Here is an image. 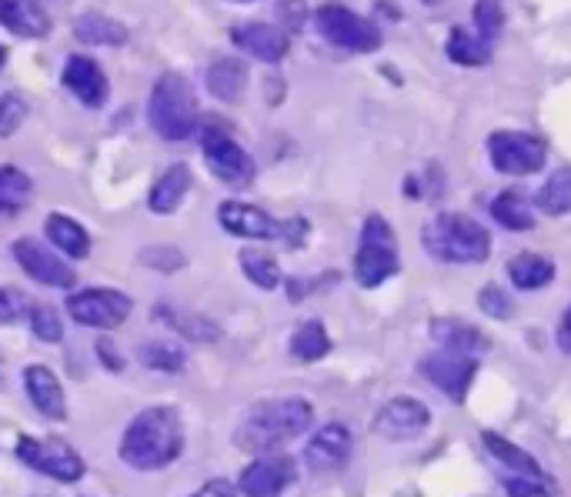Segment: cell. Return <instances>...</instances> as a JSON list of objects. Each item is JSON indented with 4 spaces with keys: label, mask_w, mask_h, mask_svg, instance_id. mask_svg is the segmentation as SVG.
<instances>
[{
    "label": "cell",
    "mask_w": 571,
    "mask_h": 497,
    "mask_svg": "<svg viewBox=\"0 0 571 497\" xmlns=\"http://www.w3.org/2000/svg\"><path fill=\"white\" fill-rule=\"evenodd\" d=\"M30 107L21 94L8 90V94H0V138H11V133L21 130V124L27 120Z\"/></svg>",
    "instance_id": "37"
},
{
    "label": "cell",
    "mask_w": 571,
    "mask_h": 497,
    "mask_svg": "<svg viewBox=\"0 0 571 497\" xmlns=\"http://www.w3.org/2000/svg\"><path fill=\"white\" fill-rule=\"evenodd\" d=\"M141 260H144L148 267H157V270H178V267L185 264L181 251H174V247H148V251L141 254Z\"/></svg>",
    "instance_id": "42"
},
{
    "label": "cell",
    "mask_w": 571,
    "mask_h": 497,
    "mask_svg": "<svg viewBox=\"0 0 571 497\" xmlns=\"http://www.w3.org/2000/svg\"><path fill=\"white\" fill-rule=\"evenodd\" d=\"M448 58L455 64H461V67H485L488 58H492V48H488V40L481 34L474 37V34L455 27L452 37H448Z\"/></svg>",
    "instance_id": "30"
},
{
    "label": "cell",
    "mask_w": 571,
    "mask_h": 497,
    "mask_svg": "<svg viewBox=\"0 0 571 497\" xmlns=\"http://www.w3.org/2000/svg\"><path fill=\"white\" fill-rule=\"evenodd\" d=\"M431 337L445 351H458V354H471V357H478L481 351L488 347L485 334H481L478 328H471V324H465V321H455V318L431 321Z\"/></svg>",
    "instance_id": "22"
},
{
    "label": "cell",
    "mask_w": 571,
    "mask_h": 497,
    "mask_svg": "<svg viewBox=\"0 0 571 497\" xmlns=\"http://www.w3.org/2000/svg\"><path fill=\"white\" fill-rule=\"evenodd\" d=\"M141 365L151 371H164V374H178L185 368V347L174 341H144L141 351Z\"/></svg>",
    "instance_id": "32"
},
{
    "label": "cell",
    "mask_w": 571,
    "mask_h": 497,
    "mask_svg": "<svg viewBox=\"0 0 571 497\" xmlns=\"http://www.w3.org/2000/svg\"><path fill=\"white\" fill-rule=\"evenodd\" d=\"M185 447V428L174 408H144L120 437V461L135 471H161L178 461Z\"/></svg>",
    "instance_id": "1"
},
{
    "label": "cell",
    "mask_w": 571,
    "mask_h": 497,
    "mask_svg": "<svg viewBox=\"0 0 571 497\" xmlns=\"http://www.w3.org/2000/svg\"><path fill=\"white\" fill-rule=\"evenodd\" d=\"M27 321H30L34 337L43 341V344H58L64 337V324H61V318L54 314V307H48V304H30Z\"/></svg>",
    "instance_id": "35"
},
{
    "label": "cell",
    "mask_w": 571,
    "mask_h": 497,
    "mask_svg": "<svg viewBox=\"0 0 571 497\" xmlns=\"http://www.w3.org/2000/svg\"><path fill=\"white\" fill-rule=\"evenodd\" d=\"M478 307L488 314V318H498V321H505V318H511L515 314V307H511V297L498 288V284H488V288H481V294H478Z\"/></svg>",
    "instance_id": "40"
},
{
    "label": "cell",
    "mask_w": 571,
    "mask_h": 497,
    "mask_svg": "<svg viewBox=\"0 0 571 497\" xmlns=\"http://www.w3.org/2000/svg\"><path fill=\"white\" fill-rule=\"evenodd\" d=\"M188 191H191V170H188L185 164H174V167H167V170L154 180L151 197H148V207H151L154 214H174V211H178V207L185 204Z\"/></svg>",
    "instance_id": "21"
},
{
    "label": "cell",
    "mask_w": 571,
    "mask_h": 497,
    "mask_svg": "<svg viewBox=\"0 0 571 497\" xmlns=\"http://www.w3.org/2000/svg\"><path fill=\"white\" fill-rule=\"evenodd\" d=\"M474 24H478V34L485 40L498 37L502 27H505V14L498 8V0H478V4H474Z\"/></svg>",
    "instance_id": "39"
},
{
    "label": "cell",
    "mask_w": 571,
    "mask_h": 497,
    "mask_svg": "<svg viewBox=\"0 0 571 497\" xmlns=\"http://www.w3.org/2000/svg\"><path fill=\"white\" fill-rule=\"evenodd\" d=\"M558 347H561L564 354H571V307L564 310V318H561V324H558Z\"/></svg>",
    "instance_id": "47"
},
{
    "label": "cell",
    "mask_w": 571,
    "mask_h": 497,
    "mask_svg": "<svg viewBox=\"0 0 571 497\" xmlns=\"http://www.w3.org/2000/svg\"><path fill=\"white\" fill-rule=\"evenodd\" d=\"M151 127L164 141H188L198 127V98L181 74H161L148 101Z\"/></svg>",
    "instance_id": "4"
},
{
    "label": "cell",
    "mask_w": 571,
    "mask_h": 497,
    "mask_svg": "<svg viewBox=\"0 0 571 497\" xmlns=\"http://www.w3.org/2000/svg\"><path fill=\"white\" fill-rule=\"evenodd\" d=\"M14 260L21 264V270L27 278H34L43 288H74L77 275L67 260H61L54 251H48L40 241L21 238L14 241Z\"/></svg>",
    "instance_id": "12"
},
{
    "label": "cell",
    "mask_w": 571,
    "mask_h": 497,
    "mask_svg": "<svg viewBox=\"0 0 571 497\" xmlns=\"http://www.w3.org/2000/svg\"><path fill=\"white\" fill-rule=\"evenodd\" d=\"M231 40L234 48L265 61V64H278L288 58L291 51V37L284 27H275V24H261V21H251V24H238L231 30Z\"/></svg>",
    "instance_id": "16"
},
{
    "label": "cell",
    "mask_w": 571,
    "mask_h": 497,
    "mask_svg": "<svg viewBox=\"0 0 571 497\" xmlns=\"http://www.w3.org/2000/svg\"><path fill=\"white\" fill-rule=\"evenodd\" d=\"M241 270L248 275V281L261 291H275L281 284V267L265 251H241Z\"/></svg>",
    "instance_id": "34"
},
{
    "label": "cell",
    "mask_w": 571,
    "mask_h": 497,
    "mask_svg": "<svg viewBox=\"0 0 571 497\" xmlns=\"http://www.w3.org/2000/svg\"><path fill=\"white\" fill-rule=\"evenodd\" d=\"M318 30L334 48L355 51V54H368L381 48V30L368 17L347 11L344 4H325L318 11Z\"/></svg>",
    "instance_id": "6"
},
{
    "label": "cell",
    "mask_w": 571,
    "mask_h": 497,
    "mask_svg": "<svg viewBox=\"0 0 571 497\" xmlns=\"http://www.w3.org/2000/svg\"><path fill=\"white\" fill-rule=\"evenodd\" d=\"M421 4H434V0H421Z\"/></svg>",
    "instance_id": "49"
},
{
    "label": "cell",
    "mask_w": 571,
    "mask_h": 497,
    "mask_svg": "<svg viewBox=\"0 0 571 497\" xmlns=\"http://www.w3.org/2000/svg\"><path fill=\"white\" fill-rule=\"evenodd\" d=\"M4 64H8V51H4V43H0V71H4Z\"/></svg>",
    "instance_id": "48"
},
{
    "label": "cell",
    "mask_w": 571,
    "mask_h": 497,
    "mask_svg": "<svg viewBox=\"0 0 571 497\" xmlns=\"http://www.w3.org/2000/svg\"><path fill=\"white\" fill-rule=\"evenodd\" d=\"M535 204H538V211L548 214V217H561V214L571 211V167H561V170H555V174L545 180L542 191H538V197H535Z\"/></svg>",
    "instance_id": "31"
},
{
    "label": "cell",
    "mask_w": 571,
    "mask_h": 497,
    "mask_svg": "<svg viewBox=\"0 0 571 497\" xmlns=\"http://www.w3.org/2000/svg\"><path fill=\"white\" fill-rule=\"evenodd\" d=\"M244 84H248V64H241V61L225 58V61L211 64V71H207V87H211V94H214L217 101H225V104L241 101Z\"/></svg>",
    "instance_id": "25"
},
{
    "label": "cell",
    "mask_w": 571,
    "mask_h": 497,
    "mask_svg": "<svg viewBox=\"0 0 571 497\" xmlns=\"http://www.w3.org/2000/svg\"><path fill=\"white\" fill-rule=\"evenodd\" d=\"M297 471L294 461L284 455H261L257 461H251L241 471L238 490L244 497H281L291 484H294Z\"/></svg>",
    "instance_id": "13"
},
{
    "label": "cell",
    "mask_w": 571,
    "mask_h": 497,
    "mask_svg": "<svg viewBox=\"0 0 571 497\" xmlns=\"http://www.w3.org/2000/svg\"><path fill=\"white\" fill-rule=\"evenodd\" d=\"M43 231H48V238L58 251H64L74 260L91 254V238H87V231L67 214H51L48 220H43Z\"/></svg>",
    "instance_id": "24"
},
{
    "label": "cell",
    "mask_w": 571,
    "mask_h": 497,
    "mask_svg": "<svg viewBox=\"0 0 571 497\" xmlns=\"http://www.w3.org/2000/svg\"><path fill=\"white\" fill-rule=\"evenodd\" d=\"M61 80L80 104H87V107H104L107 104L111 84H107V77H104V71L94 58H80V54L67 58Z\"/></svg>",
    "instance_id": "18"
},
{
    "label": "cell",
    "mask_w": 571,
    "mask_h": 497,
    "mask_svg": "<svg viewBox=\"0 0 571 497\" xmlns=\"http://www.w3.org/2000/svg\"><path fill=\"white\" fill-rule=\"evenodd\" d=\"M331 351V337L321 321H304L291 337V354L297 360H321Z\"/></svg>",
    "instance_id": "33"
},
{
    "label": "cell",
    "mask_w": 571,
    "mask_h": 497,
    "mask_svg": "<svg viewBox=\"0 0 571 497\" xmlns=\"http://www.w3.org/2000/svg\"><path fill=\"white\" fill-rule=\"evenodd\" d=\"M191 497H238V490H234V484H228L225 477H214V481L201 484Z\"/></svg>",
    "instance_id": "44"
},
{
    "label": "cell",
    "mask_w": 571,
    "mask_h": 497,
    "mask_svg": "<svg viewBox=\"0 0 571 497\" xmlns=\"http://www.w3.org/2000/svg\"><path fill=\"white\" fill-rule=\"evenodd\" d=\"M492 217L502 224L505 231H532L535 228V214L518 191H505L492 204Z\"/></svg>",
    "instance_id": "29"
},
{
    "label": "cell",
    "mask_w": 571,
    "mask_h": 497,
    "mask_svg": "<svg viewBox=\"0 0 571 497\" xmlns=\"http://www.w3.org/2000/svg\"><path fill=\"white\" fill-rule=\"evenodd\" d=\"M315 421V408L304 397H278L251 408V415L234 431V444L248 455H268L271 447L294 441Z\"/></svg>",
    "instance_id": "2"
},
{
    "label": "cell",
    "mask_w": 571,
    "mask_h": 497,
    "mask_svg": "<svg viewBox=\"0 0 571 497\" xmlns=\"http://www.w3.org/2000/svg\"><path fill=\"white\" fill-rule=\"evenodd\" d=\"M17 458H21L30 471H37V474H43V477H54V481H61V484H74V481L84 477V461H80V455H77V450H74L71 444H64V441L21 437V441H17Z\"/></svg>",
    "instance_id": "8"
},
{
    "label": "cell",
    "mask_w": 571,
    "mask_h": 497,
    "mask_svg": "<svg viewBox=\"0 0 571 497\" xmlns=\"http://www.w3.org/2000/svg\"><path fill=\"white\" fill-rule=\"evenodd\" d=\"M278 17L284 21V30H297L307 17V8L304 0H281L278 4Z\"/></svg>",
    "instance_id": "43"
},
{
    "label": "cell",
    "mask_w": 571,
    "mask_h": 497,
    "mask_svg": "<svg viewBox=\"0 0 571 497\" xmlns=\"http://www.w3.org/2000/svg\"><path fill=\"white\" fill-rule=\"evenodd\" d=\"M67 314L84 328L114 331L127 321L130 297L114 288H87L67 297Z\"/></svg>",
    "instance_id": "9"
},
{
    "label": "cell",
    "mask_w": 571,
    "mask_h": 497,
    "mask_svg": "<svg viewBox=\"0 0 571 497\" xmlns=\"http://www.w3.org/2000/svg\"><path fill=\"white\" fill-rule=\"evenodd\" d=\"M424 378L434 384V387H442L455 404H461L468 397V387L474 381V371H478V357L471 354H458V351H437L431 357H424V365H421Z\"/></svg>",
    "instance_id": "11"
},
{
    "label": "cell",
    "mask_w": 571,
    "mask_h": 497,
    "mask_svg": "<svg viewBox=\"0 0 571 497\" xmlns=\"http://www.w3.org/2000/svg\"><path fill=\"white\" fill-rule=\"evenodd\" d=\"M0 24L17 37H48L51 34V17L40 11L37 0H0Z\"/></svg>",
    "instance_id": "20"
},
{
    "label": "cell",
    "mask_w": 571,
    "mask_h": 497,
    "mask_svg": "<svg viewBox=\"0 0 571 497\" xmlns=\"http://www.w3.org/2000/svg\"><path fill=\"white\" fill-rule=\"evenodd\" d=\"M502 487L508 497H555V487L545 477H532V474H505Z\"/></svg>",
    "instance_id": "38"
},
{
    "label": "cell",
    "mask_w": 571,
    "mask_h": 497,
    "mask_svg": "<svg viewBox=\"0 0 571 497\" xmlns=\"http://www.w3.org/2000/svg\"><path fill=\"white\" fill-rule=\"evenodd\" d=\"M481 441H485L488 455H492L495 461H502L508 471H515V474H532V477H545L542 464L529 455V450H521L518 444H511L508 437H502V434H495V431H485V434H481Z\"/></svg>",
    "instance_id": "27"
},
{
    "label": "cell",
    "mask_w": 571,
    "mask_h": 497,
    "mask_svg": "<svg viewBox=\"0 0 571 497\" xmlns=\"http://www.w3.org/2000/svg\"><path fill=\"white\" fill-rule=\"evenodd\" d=\"M488 157L495 170L511 177H529L545 167V141L524 130H498L488 138Z\"/></svg>",
    "instance_id": "7"
},
{
    "label": "cell",
    "mask_w": 571,
    "mask_h": 497,
    "mask_svg": "<svg viewBox=\"0 0 571 497\" xmlns=\"http://www.w3.org/2000/svg\"><path fill=\"white\" fill-rule=\"evenodd\" d=\"M30 301L17 291V288H0V324H17L21 318H27Z\"/></svg>",
    "instance_id": "41"
},
{
    "label": "cell",
    "mask_w": 571,
    "mask_h": 497,
    "mask_svg": "<svg viewBox=\"0 0 571 497\" xmlns=\"http://www.w3.org/2000/svg\"><path fill=\"white\" fill-rule=\"evenodd\" d=\"M98 357H101V365H104V368H111L114 374H117V371H124V357L117 354L114 341L101 337V341H98Z\"/></svg>",
    "instance_id": "45"
},
{
    "label": "cell",
    "mask_w": 571,
    "mask_h": 497,
    "mask_svg": "<svg viewBox=\"0 0 571 497\" xmlns=\"http://www.w3.org/2000/svg\"><path fill=\"white\" fill-rule=\"evenodd\" d=\"M351 431L344 424H325L304 447V464L315 474H331L347 464L351 458Z\"/></svg>",
    "instance_id": "17"
},
{
    "label": "cell",
    "mask_w": 571,
    "mask_h": 497,
    "mask_svg": "<svg viewBox=\"0 0 571 497\" xmlns=\"http://www.w3.org/2000/svg\"><path fill=\"white\" fill-rule=\"evenodd\" d=\"M157 314H164V321L174 331H181L188 341H214L217 334H221V331H217V324H211L207 318H201V314H188V318H181V314H170L167 307L164 310L157 307Z\"/></svg>",
    "instance_id": "36"
},
{
    "label": "cell",
    "mask_w": 571,
    "mask_h": 497,
    "mask_svg": "<svg viewBox=\"0 0 571 497\" xmlns=\"http://www.w3.org/2000/svg\"><path fill=\"white\" fill-rule=\"evenodd\" d=\"M238 4H248V0H238Z\"/></svg>",
    "instance_id": "50"
},
{
    "label": "cell",
    "mask_w": 571,
    "mask_h": 497,
    "mask_svg": "<svg viewBox=\"0 0 571 497\" xmlns=\"http://www.w3.org/2000/svg\"><path fill=\"white\" fill-rule=\"evenodd\" d=\"M304 234H307V224L297 217V220H284V224H281V234H278V241H284V244L297 247V244L304 241Z\"/></svg>",
    "instance_id": "46"
},
{
    "label": "cell",
    "mask_w": 571,
    "mask_h": 497,
    "mask_svg": "<svg viewBox=\"0 0 571 497\" xmlns=\"http://www.w3.org/2000/svg\"><path fill=\"white\" fill-rule=\"evenodd\" d=\"M24 391L43 418H51V421L67 418V397H64V387H61V381L54 378L51 368H43V365L24 368Z\"/></svg>",
    "instance_id": "19"
},
{
    "label": "cell",
    "mask_w": 571,
    "mask_h": 497,
    "mask_svg": "<svg viewBox=\"0 0 571 497\" xmlns=\"http://www.w3.org/2000/svg\"><path fill=\"white\" fill-rule=\"evenodd\" d=\"M394 275H398V241H394L391 224L381 214H371L355 254V281L361 288H378Z\"/></svg>",
    "instance_id": "5"
},
{
    "label": "cell",
    "mask_w": 571,
    "mask_h": 497,
    "mask_svg": "<svg viewBox=\"0 0 571 497\" xmlns=\"http://www.w3.org/2000/svg\"><path fill=\"white\" fill-rule=\"evenodd\" d=\"M217 220L221 228L234 238H248V241H278L281 234V220H275L271 214H265L254 204L244 201H225L217 207Z\"/></svg>",
    "instance_id": "15"
},
{
    "label": "cell",
    "mask_w": 571,
    "mask_h": 497,
    "mask_svg": "<svg viewBox=\"0 0 571 497\" xmlns=\"http://www.w3.org/2000/svg\"><path fill=\"white\" fill-rule=\"evenodd\" d=\"M74 37L84 40V43H98V48H120V43H127L130 34L120 21L91 11V14H84V17L74 21Z\"/></svg>",
    "instance_id": "23"
},
{
    "label": "cell",
    "mask_w": 571,
    "mask_h": 497,
    "mask_svg": "<svg viewBox=\"0 0 571 497\" xmlns=\"http://www.w3.org/2000/svg\"><path fill=\"white\" fill-rule=\"evenodd\" d=\"M508 278L521 291H542L555 278V264L542 254H518L508 260Z\"/></svg>",
    "instance_id": "26"
},
{
    "label": "cell",
    "mask_w": 571,
    "mask_h": 497,
    "mask_svg": "<svg viewBox=\"0 0 571 497\" xmlns=\"http://www.w3.org/2000/svg\"><path fill=\"white\" fill-rule=\"evenodd\" d=\"M204 164L217 180H225L228 188H248L254 180L251 154L241 144H234L225 130H214L204 138Z\"/></svg>",
    "instance_id": "10"
},
{
    "label": "cell",
    "mask_w": 571,
    "mask_h": 497,
    "mask_svg": "<svg viewBox=\"0 0 571 497\" xmlns=\"http://www.w3.org/2000/svg\"><path fill=\"white\" fill-rule=\"evenodd\" d=\"M431 424V411L415 397H394L375 418V434L384 441H411Z\"/></svg>",
    "instance_id": "14"
},
{
    "label": "cell",
    "mask_w": 571,
    "mask_h": 497,
    "mask_svg": "<svg viewBox=\"0 0 571 497\" xmlns=\"http://www.w3.org/2000/svg\"><path fill=\"white\" fill-rule=\"evenodd\" d=\"M30 191H34V184L21 167L0 164V217H11V214L24 211L30 201Z\"/></svg>",
    "instance_id": "28"
},
{
    "label": "cell",
    "mask_w": 571,
    "mask_h": 497,
    "mask_svg": "<svg viewBox=\"0 0 571 497\" xmlns=\"http://www.w3.org/2000/svg\"><path fill=\"white\" fill-rule=\"evenodd\" d=\"M424 251L448 264H481L492 251V238L478 220L465 214H437L424 224Z\"/></svg>",
    "instance_id": "3"
}]
</instances>
